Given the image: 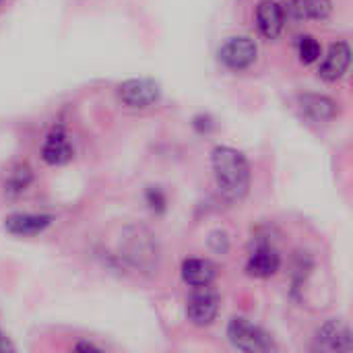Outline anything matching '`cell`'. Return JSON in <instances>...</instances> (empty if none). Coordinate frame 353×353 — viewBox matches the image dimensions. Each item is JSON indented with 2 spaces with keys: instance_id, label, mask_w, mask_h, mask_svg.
<instances>
[{
  "instance_id": "cell-1",
  "label": "cell",
  "mask_w": 353,
  "mask_h": 353,
  "mask_svg": "<svg viewBox=\"0 0 353 353\" xmlns=\"http://www.w3.org/2000/svg\"><path fill=\"white\" fill-rule=\"evenodd\" d=\"M211 168L219 192L230 203H240L250 190V163L234 147L219 145L211 153Z\"/></svg>"
},
{
  "instance_id": "cell-2",
  "label": "cell",
  "mask_w": 353,
  "mask_h": 353,
  "mask_svg": "<svg viewBox=\"0 0 353 353\" xmlns=\"http://www.w3.org/2000/svg\"><path fill=\"white\" fill-rule=\"evenodd\" d=\"M228 339L240 352L269 353L277 350V345L273 343L269 333H265L261 327L252 325L250 321H246L242 316H234L230 321V325H228Z\"/></svg>"
},
{
  "instance_id": "cell-3",
  "label": "cell",
  "mask_w": 353,
  "mask_h": 353,
  "mask_svg": "<svg viewBox=\"0 0 353 353\" xmlns=\"http://www.w3.org/2000/svg\"><path fill=\"white\" fill-rule=\"evenodd\" d=\"M116 93L122 105L130 110H147L161 99V85L155 79L137 77V79H128L120 83Z\"/></svg>"
},
{
  "instance_id": "cell-4",
  "label": "cell",
  "mask_w": 353,
  "mask_h": 353,
  "mask_svg": "<svg viewBox=\"0 0 353 353\" xmlns=\"http://www.w3.org/2000/svg\"><path fill=\"white\" fill-rule=\"evenodd\" d=\"M256 58H259V46L248 35L230 37L219 50L221 64L230 70H236V72L250 68L256 62Z\"/></svg>"
},
{
  "instance_id": "cell-5",
  "label": "cell",
  "mask_w": 353,
  "mask_h": 353,
  "mask_svg": "<svg viewBox=\"0 0 353 353\" xmlns=\"http://www.w3.org/2000/svg\"><path fill=\"white\" fill-rule=\"evenodd\" d=\"M219 314V298L209 288H196V292L186 300V319L194 327H209Z\"/></svg>"
},
{
  "instance_id": "cell-6",
  "label": "cell",
  "mask_w": 353,
  "mask_h": 353,
  "mask_svg": "<svg viewBox=\"0 0 353 353\" xmlns=\"http://www.w3.org/2000/svg\"><path fill=\"white\" fill-rule=\"evenodd\" d=\"M314 350L319 352H352L353 335L352 329L341 321H327L314 337Z\"/></svg>"
},
{
  "instance_id": "cell-7",
  "label": "cell",
  "mask_w": 353,
  "mask_h": 353,
  "mask_svg": "<svg viewBox=\"0 0 353 353\" xmlns=\"http://www.w3.org/2000/svg\"><path fill=\"white\" fill-rule=\"evenodd\" d=\"M352 66V48L347 41H335L331 43L329 52L325 54L321 66H319V77L327 83H337L341 81Z\"/></svg>"
},
{
  "instance_id": "cell-8",
  "label": "cell",
  "mask_w": 353,
  "mask_h": 353,
  "mask_svg": "<svg viewBox=\"0 0 353 353\" xmlns=\"http://www.w3.org/2000/svg\"><path fill=\"white\" fill-rule=\"evenodd\" d=\"M54 217L46 213H10L4 217V230L14 238H31L43 234Z\"/></svg>"
},
{
  "instance_id": "cell-9",
  "label": "cell",
  "mask_w": 353,
  "mask_h": 353,
  "mask_svg": "<svg viewBox=\"0 0 353 353\" xmlns=\"http://www.w3.org/2000/svg\"><path fill=\"white\" fill-rule=\"evenodd\" d=\"M256 25L263 37L277 39L285 27V12L277 0H261L256 6Z\"/></svg>"
},
{
  "instance_id": "cell-10",
  "label": "cell",
  "mask_w": 353,
  "mask_h": 353,
  "mask_svg": "<svg viewBox=\"0 0 353 353\" xmlns=\"http://www.w3.org/2000/svg\"><path fill=\"white\" fill-rule=\"evenodd\" d=\"M298 103H300V112L310 122H329L339 112L335 99H331L327 95H319V93H304V95H300Z\"/></svg>"
},
{
  "instance_id": "cell-11",
  "label": "cell",
  "mask_w": 353,
  "mask_h": 353,
  "mask_svg": "<svg viewBox=\"0 0 353 353\" xmlns=\"http://www.w3.org/2000/svg\"><path fill=\"white\" fill-rule=\"evenodd\" d=\"M72 145L62 128H54L41 145V159L48 165H64L72 159Z\"/></svg>"
},
{
  "instance_id": "cell-12",
  "label": "cell",
  "mask_w": 353,
  "mask_h": 353,
  "mask_svg": "<svg viewBox=\"0 0 353 353\" xmlns=\"http://www.w3.org/2000/svg\"><path fill=\"white\" fill-rule=\"evenodd\" d=\"M281 267V259L275 248L271 246H259L246 263V273L256 279H269L273 277Z\"/></svg>"
},
{
  "instance_id": "cell-13",
  "label": "cell",
  "mask_w": 353,
  "mask_h": 353,
  "mask_svg": "<svg viewBox=\"0 0 353 353\" xmlns=\"http://www.w3.org/2000/svg\"><path fill=\"white\" fill-rule=\"evenodd\" d=\"M180 275L190 288H209L215 279V265L209 259H186L180 267Z\"/></svg>"
},
{
  "instance_id": "cell-14",
  "label": "cell",
  "mask_w": 353,
  "mask_h": 353,
  "mask_svg": "<svg viewBox=\"0 0 353 353\" xmlns=\"http://www.w3.org/2000/svg\"><path fill=\"white\" fill-rule=\"evenodd\" d=\"M31 182H33V172H31V168H29L27 163H17V165L8 172V176H6V180H4V192H6L8 196H19V194H23V192L29 188Z\"/></svg>"
},
{
  "instance_id": "cell-15",
  "label": "cell",
  "mask_w": 353,
  "mask_h": 353,
  "mask_svg": "<svg viewBox=\"0 0 353 353\" xmlns=\"http://www.w3.org/2000/svg\"><path fill=\"white\" fill-rule=\"evenodd\" d=\"M292 8L298 19L321 21L331 14V0H294Z\"/></svg>"
},
{
  "instance_id": "cell-16",
  "label": "cell",
  "mask_w": 353,
  "mask_h": 353,
  "mask_svg": "<svg viewBox=\"0 0 353 353\" xmlns=\"http://www.w3.org/2000/svg\"><path fill=\"white\" fill-rule=\"evenodd\" d=\"M321 54H323V48L316 37L302 35L298 39V56L304 64H314L316 60H321Z\"/></svg>"
},
{
  "instance_id": "cell-17",
  "label": "cell",
  "mask_w": 353,
  "mask_h": 353,
  "mask_svg": "<svg viewBox=\"0 0 353 353\" xmlns=\"http://www.w3.org/2000/svg\"><path fill=\"white\" fill-rule=\"evenodd\" d=\"M207 244L215 254H225L230 250V236L225 232H221V230H215V232L209 234Z\"/></svg>"
},
{
  "instance_id": "cell-18",
  "label": "cell",
  "mask_w": 353,
  "mask_h": 353,
  "mask_svg": "<svg viewBox=\"0 0 353 353\" xmlns=\"http://www.w3.org/2000/svg\"><path fill=\"white\" fill-rule=\"evenodd\" d=\"M145 199H147V205H149L151 211H155V213H163L165 211L168 201H165V194L159 188H149L145 192Z\"/></svg>"
},
{
  "instance_id": "cell-19",
  "label": "cell",
  "mask_w": 353,
  "mask_h": 353,
  "mask_svg": "<svg viewBox=\"0 0 353 353\" xmlns=\"http://www.w3.org/2000/svg\"><path fill=\"white\" fill-rule=\"evenodd\" d=\"M12 350H14V347H12L4 337H0V352H12Z\"/></svg>"
},
{
  "instance_id": "cell-20",
  "label": "cell",
  "mask_w": 353,
  "mask_h": 353,
  "mask_svg": "<svg viewBox=\"0 0 353 353\" xmlns=\"http://www.w3.org/2000/svg\"><path fill=\"white\" fill-rule=\"evenodd\" d=\"M77 350H83V352H91V350H93V352H97V347H95L93 343H79Z\"/></svg>"
},
{
  "instance_id": "cell-21",
  "label": "cell",
  "mask_w": 353,
  "mask_h": 353,
  "mask_svg": "<svg viewBox=\"0 0 353 353\" xmlns=\"http://www.w3.org/2000/svg\"><path fill=\"white\" fill-rule=\"evenodd\" d=\"M0 2H2V0H0Z\"/></svg>"
}]
</instances>
